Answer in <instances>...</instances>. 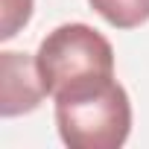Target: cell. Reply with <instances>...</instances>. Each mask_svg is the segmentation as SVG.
<instances>
[{"mask_svg": "<svg viewBox=\"0 0 149 149\" xmlns=\"http://www.w3.org/2000/svg\"><path fill=\"white\" fill-rule=\"evenodd\" d=\"M58 137L70 149H120L132 132V100L111 76L61 88L56 97Z\"/></svg>", "mask_w": 149, "mask_h": 149, "instance_id": "1", "label": "cell"}, {"mask_svg": "<svg viewBox=\"0 0 149 149\" xmlns=\"http://www.w3.org/2000/svg\"><path fill=\"white\" fill-rule=\"evenodd\" d=\"M3 3V24H0V41H9L18 35L21 26L29 24L32 18V3L35 0H0Z\"/></svg>", "mask_w": 149, "mask_h": 149, "instance_id": "5", "label": "cell"}, {"mask_svg": "<svg viewBox=\"0 0 149 149\" xmlns=\"http://www.w3.org/2000/svg\"><path fill=\"white\" fill-rule=\"evenodd\" d=\"M88 3L114 29H137L149 21V0H88Z\"/></svg>", "mask_w": 149, "mask_h": 149, "instance_id": "4", "label": "cell"}, {"mask_svg": "<svg viewBox=\"0 0 149 149\" xmlns=\"http://www.w3.org/2000/svg\"><path fill=\"white\" fill-rule=\"evenodd\" d=\"M35 64L47 97H56L67 85L111 76L114 50L111 41L88 24H61L38 44Z\"/></svg>", "mask_w": 149, "mask_h": 149, "instance_id": "2", "label": "cell"}, {"mask_svg": "<svg viewBox=\"0 0 149 149\" xmlns=\"http://www.w3.org/2000/svg\"><path fill=\"white\" fill-rule=\"evenodd\" d=\"M47 97L38 64L29 53H15L3 50L0 53V114L3 117H18L29 114L41 105Z\"/></svg>", "mask_w": 149, "mask_h": 149, "instance_id": "3", "label": "cell"}]
</instances>
